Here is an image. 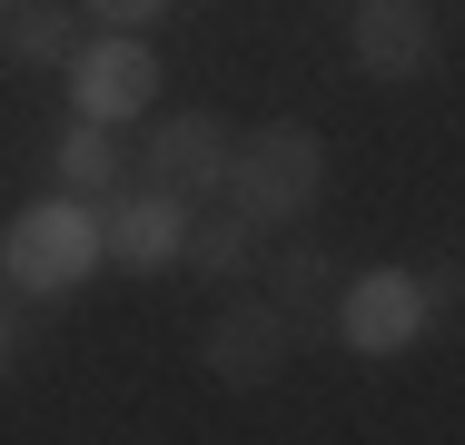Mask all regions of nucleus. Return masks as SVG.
Wrapping results in <instances>:
<instances>
[{
	"mask_svg": "<svg viewBox=\"0 0 465 445\" xmlns=\"http://www.w3.org/2000/svg\"><path fill=\"white\" fill-rule=\"evenodd\" d=\"M218 198L248 218V228H297L317 198H327V139L297 129V119H268L248 139H228V178Z\"/></svg>",
	"mask_w": 465,
	"mask_h": 445,
	"instance_id": "obj_1",
	"label": "nucleus"
},
{
	"mask_svg": "<svg viewBox=\"0 0 465 445\" xmlns=\"http://www.w3.org/2000/svg\"><path fill=\"white\" fill-rule=\"evenodd\" d=\"M99 267V218L90 198H30L10 228H0V277L20 297H70Z\"/></svg>",
	"mask_w": 465,
	"mask_h": 445,
	"instance_id": "obj_2",
	"label": "nucleus"
},
{
	"mask_svg": "<svg viewBox=\"0 0 465 445\" xmlns=\"http://www.w3.org/2000/svg\"><path fill=\"white\" fill-rule=\"evenodd\" d=\"M327 307H337V347L347 356H406L426 337V277H416V267H367V277H347Z\"/></svg>",
	"mask_w": 465,
	"mask_h": 445,
	"instance_id": "obj_3",
	"label": "nucleus"
},
{
	"mask_svg": "<svg viewBox=\"0 0 465 445\" xmlns=\"http://www.w3.org/2000/svg\"><path fill=\"white\" fill-rule=\"evenodd\" d=\"M70 99H80V119H139L149 99H159V50L139 40V30H99V40H80L70 60Z\"/></svg>",
	"mask_w": 465,
	"mask_h": 445,
	"instance_id": "obj_4",
	"label": "nucleus"
},
{
	"mask_svg": "<svg viewBox=\"0 0 465 445\" xmlns=\"http://www.w3.org/2000/svg\"><path fill=\"white\" fill-rule=\"evenodd\" d=\"M297 337H287V317L268 297H248V307H218L208 317V337H198V366L218 376V386H278Z\"/></svg>",
	"mask_w": 465,
	"mask_h": 445,
	"instance_id": "obj_5",
	"label": "nucleus"
},
{
	"mask_svg": "<svg viewBox=\"0 0 465 445\" xmlns=\"http://www.w3.org/2000/svg\"><path fill=\"white\" fill-rule=\"evenodd\" d=\"M90 218H99V267H129V277H169V267H179L188 198L139 188V198H109V208H90Z\"/></svg>",
	"mask_w": 465,
	"mask_h": 445,
	"instance_id": "obj_6",
	"label": "nucleus"
},
{
	"mask_svg": "<svg viewBox=\"0 0 465 445\" xmlns=\"http://www.w3.org/2000/svg\"><path fill=\"white\" fill-rule=\"evenodd\" d=\"M436 50V20L426 0H347V60L367 80H416Z\"/></svg>",
	"mask_w": 465,
	"mask_h": 445,
	"instance_id": "obj_7",
	"label": "nucleus"
},
{
	"mask_svg": "<svg viewBox=\"0 0 465 445\" xmlns=\"http://www.w3.org/2000/svg\"><path fill=\"white\" fill-rule=\"evenodd\" d=\"M228 119H208V109H179L159 139H149V178L169 188V198H218V178H228Z\"/></svg>",
	"mask_w": 465,
	"mask_h": 445,
	"instance_id": "obj_8",
	"label": "nucleus"
},
{
	"mask_svg": "<svg viewBox=\"0 0 465 445\" xmlns=\"http://www.w3.org/2000/svg\"><path fill=\"white\" fill-rule=\"evenodd\" d=\"M258 238H268V228H248L228 198H218V208H198V198H188L179 267H188V277H208V287H238V277H258Z\"/></svg>",
	"mask_w": 465,
	"mask_h": 445,
	"instance_id": "obj_9",
	"label": "nucleus"
},
{
	"mask_svg": "<svg viewBox=\"0 0 465 445\" xmlns=\"http://www.w3.org/2000/svg\"><path fill=\"white\" fill-rule=\"evenodd\" d=\"M258 277H268V307L287 317V337L307 347L327 327V258L317 248H278V258H258Z\"/></svg>",
	"mask_w": 465,
	"mask_h": 445,
	"instance_id": "obj_10",
	"label": "nucleus"
},
{
	"mask_svg": "<svg viewBox=\"0 0 465 445\" xmlns=\"http://www.w3.org/2000/svg\"><path fill=\"white\" fill-rule=\"evenodd\" d=\"M0 50H10L20 70H60V60L80 50V20H70V10H50V0H20V10L0 20Z\"/></svg>",
	"mask_w": 465,
	"mask_h": 445,
	"instance_id": "obj_11",
	"label": "nucleus"
},
{
	"mask_svg": "<svg viewBox=\"0 0 465 445\" xmlns=\"http://www.w3.org/2000/svg\"><path fill=\"white\" fill-rule=\"evenodd\" d=\"M60 178H70V188H119V139H109V119H70Z\"/></svg>",
	"mask_w": 465,
	"mask_h": 445,
	"instance_id": "obj_12",
	"label": "nucleus"
},
{
	"mask_svg": "<svg viewBox=\"0 0 465 445\" xmlns=\"http://www.w3.org/2000/svg\"><path fill=\"white\" fill-rule=\"evenodd\" d=\"M159 10H169V0H90V20H99V30H149Z\"/></svg>",
	"mask_w": 465,
	"mask_h": 445,
	"instance_id": "obj_13",
	"label": "nucleus"
},
{
	"mask_svg": "<svg viewBox=\"0 0 465 445\" xmlns=\"http://www.w3.org/2000/svg\"><path fill=\"white\" fill-rule=\"evenodd\" d=\"M0 356H10V327H0Z\"/></svg>",
	"mask_w": 465,
	"mask_h": 445,
	"instance_id": "obj_14",
	"label": "nucleus"
},
{
	"mask_svg": "<svg viewBox=\"0 0 465 445\" xmlns=\"http://www.w3.org/2000/svg\"><path fill=\"white\" fill-rule=\"evenodd\" d=\"M0 10H20V0H0Z\"/></svg>",
	"mask_w": 465,
	"mask_h": 445,
	"instance_id": "obj_15",
	"label": "nucleus"
},
{
	"mask_svg": "<svg viewBox=\"0 0 465 445\" xmlns=\"http://www.w3.org/2000/svg\"><path fill=\"white\" fill-rule=\"evenodd\" d=\"M337 10H347V0H337Z\"/></svg>",
	"mask_w": 465,
	"mask_h": 445,
	"instance_id": "obj_16",
	"label": "nucleus"
},
{
	"mask_svg": "<svg viewBox=\"0 0 465 445\" xmlns=\"http://www.w3.org/2000/svg\"><path fill=\"white\" fill-rule=\"evenodd\" d=\"M0 20H10V10H0Z\"/></svg>",
	"mask_w": 465,
	"mask_h": 445,
	"instance_id": "obj_17",
	"label": "nucleus"
}]
</instances>
